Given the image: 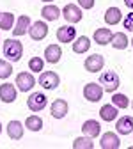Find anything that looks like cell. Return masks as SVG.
I'll use <instances>...</instances> for the list:
<instances>
[{"label":"cell","mask_w":133,"mask_h":149,"mask_svg":"<svg viewBox=\"0 0 133 149\" xmlns=\"http://www.w3.org/2000/svg\"><path fill=\"white\" fill-rule=\"evenodd\" d=\"M57 39L61 43H73L77 39V29L71 27V25L59 27V30H57Z\"/></svg>","instance_id":"9"},{"label":"cell","mask_w":133,"mask_h":149,"mask_svg":"<svg viewBox=\"0 0 133 149\" xmlns=\"http://www.w3.org/2000/svg\"><path fill=\"white\" fill-rule=\"evenodd\" d=\"M103 87L100 85V84H94V82H91V84H87L85 87H84V98L87 100V101H92V103H96V101H100L101 98H103Z\"/></svg>","instance_id":"4"},{"label":"cell","mask_w":133,"mask_h":149,"mask_svg":"<svg viewBox=\"0 0 133 149\" xmlns=\"http://www.w3.org/2000/svg\"><path fill=\"white\" fill-rule=\"evenodd\" d=\"M23 55V45L18 39H6L4 41V57H7L11 62H18Z\"/></svg>","instance_id":"1"},{"label":"cell","mask_w":133,"mask_h":149,"mask_svg":"<svg viewBox=\"0 0 133 149\" xmlns=\"http://www.w3.org/2000/svg\"><path fill=\"white\" fill-rule=\"evenodd\" d=\"M131 107H133V103H131Z\"/></svg>","instance_id":"37"},{"label":"cell","mask_w":133,"mask_h":149,"mask_svg":"<svg viewBox=\"0 0 133 149\" xmlns=\"http://www.w3.org/2000/svg\"><path fill=\"white\" fill-rule=\"evenodd\" d=\"M94 144L91 140V137H78L73 142V149H92Z\"/></svg>","instance_id":"27"},{"label":"cell","mask_w":133,"mask_h":149,"mask_svg":"<svg viewBox=\"0 0 133 149\" xmlns=\"http://www.w3.org/2000/svg\"><path fill=\"white\" fill-rule=\"evenodd\" d=\"M116 128H117V133H121V135H130V133L133 132V117H130V116L121 117V119L117 121Z\"/></svg>","instance_id":"17"},{"label":"cell","mask_w":133,"mask_h":149,"mask_svg":"<svg viewBox=\"0 0 133 149\" xmlns=\"http://www.w3.org/2000/svg\"><path fill=\"white\" fill-rule=\"evenodd\" d=\"M100 116L103 121L110 123V121H116L117 119V107L116 105H103L100 110Z\"/></svg>","instance_id":"21"},{"label":"cell","mask_w":133,"mask_h":149,"mask_svg":"<svg viewBox=\"0 0 133 149\" xmlns=\"http://www.w3.org/2000/svg\"><path fill=\"white\" fill-rule=\"evenodd\" d=\"M131 46H133V39H131Z\"/></svg>","instance_id":"36"},{"label":"cell","mask_w":133,"mask_h":149,"mask_svg":"<svg viewBox=\"0 0 133 149\" xmlns=\"http://www.w3.org/2000/svg\"><path fill=\"white\" fill-rule=\"evenodd\" d=\"M94 4H96V0H78V6L82 9H92Z\"/></svg>","instance_id":"32"},{"label":"cell","mask_w":133,"mask_h":149,"mask_svg":"<svg viewBox=\"0 0 133 149\" xmlns=\"http://www.w3.org/2000/svg\"><path fill=\"white\" fill-rule=\"evenodd\" d=\"M25 126L30 130V132H39L43 128V119L39 116H29L27 121H25Z\"/></svg>","instance_id":"25"},{"label":"cell","mask_w":133,"mask_h":149,"mask_svg":"<svg viewBox=\"0 0 133 149\" xmlns=\"http://www.w3.org/2000/svg\"><path fill=\"white\" fill-rule=\"evenodd\" d=\"M16 85H18V89H20L22 92H27V91H30L34 85H36V80H34V77H32V73H20L16 77Z\"/></svg>","instance_id":"10"},{"label":"cell","mask_w":133,"mask_h":149,"mask_svg":"<svg viewBox=\"0 0 133 149\" xmlns=\"http://www.w3.org/2000/svg\"><path fill=\"white\" fill-rule=\"evenodd\" d=\"M62 13H64L62 16L66 18L68 23H78V22H82V16H84L82 14V9L78 6H75V4H68Z\"/></svg>","instance_id":"6"},{"label":"cell","mask_w":133,"mask_h":149,"mask_svg":"<svg viewBox=\"0 0 133 149\" xmlns=\"http://www.w3.org/2000/svg\"><path fill=\"white\" fill-rule=\"evenodd\" d=\"M100 146H101V149H119V147H121V140H119V137H117L116 133L108 132V133L101 135Z\"/></svg>","instance_id":"12"},{"label":"cell","mask_w":133,"mask_h":149,"mask_svg":"<svg viewBox=\"0 0 133 149\" xmlns=\"http://www.w3.org/2000/svg\"><path fill=\"white\" fill-rule=\"evenodd\" d=\"M16 89H14V85H11V84H2L0 85V100H2L4 103H13L14 100H16Z\"/></svg>","instance_id":"15"},{"label":"cell","mask_w":133,"mask_h":149,"mask_svg":"<svg viewBox=\"0 0 133 149\" xmlns=\"http://www.w3.org/2000/svg\"><path fill=\"white\" fill-rule=\"evenodd\" d=\"M82 132H84L87 137L94 139V137H98V135L101 133V126H100V123H98V121L89 119V121H85V123L82 124Z\"/></svg>","instance_id":"14"},{"label":"cell","mask_w":133,"mask_h":149,"mask_svg":"<svg viewBox=\"0 0 133 149\" xmlns=\"http://www.w3.org/2000/svg\"><path fill=\"white\" fill-rule=\"evenodd\" d=\"M29 36L32 37L34 41L45 39V37L48 36V25L45 22H36V23H32L30 29H29Z\"/></svg>","instance_id":"7"},{"label":"cell","mask_w":133,"mask_h":149,"mask_svg":"<svg viewBox=\"0 0 133 149\" xmlns=\"http://www.w3.org/2000/svg\"><path fill=\"white\" fill-rule=\"evenodd\" d=\"M0 133H2V123H0Z\"/></svg>","instance_id":"34"},{"label":"cell","mask_w":133,"mask_h":149,"mask_svg":"<svg viewBox=\"0 0 133 149\" xmlns=\"http://www.w3.org/2000/svg\"><path fill=\"white\" fill-rule=\"evenodd\" d=\"M46 103H48V98L45 94H41V92H34L27 100V105L32 112H41L43 108H46Z\"/></svg>","instance_id":"5"},{"label":"cell","mask_w":133,"mask_h":149,"mask_svg":"<svg viewBox=\"0 0 133 149\" xmlns=\"http://www.w3.org/2000/svg\"><path fill=\"white\" fill-rule=\"evenodd\" d=\"M61 55H62V50H61L59 45H50L45 50V61L50 62V64H57L61 61Z\"/></svg>","instance_id":"13"},{"label":"cell","mask_w":133,"mask_h":149,"mask_svg":"<svg viewBox=\"0 0 133 149\" xmlns=\"http://www.w3.org/2000/svg\"><path fill=\"white\" fill-rule=\"evenodd\" d=\"M29 29H30V18H29L27 14H22L20 18H18V23L13 27V34H14L16 37H20V36H23Z\"/></svg>","instance_id":"16"},{"label":"cell","mask_w":133,"mask_h":149,"mask_svg":"<svg viewBox=\"0 0 133 149\" xmlns=\"http://www.w3.org/2000/svg\"><path fill=\"white\" fill-rule=\"evenodd\" d=\"M89 48H91V39H89L87 36L77 37V39H75V43H73V52H75V53H85Z\"/></svg>","instance_id":"22"},{"label":"cell","mask_w":133,"mask_h":149,"mask_svg":"<svg viewBox=\"0 0 133 149\" xmlns=\"http://www.w3.org/2000/svg\"><path fill=\"white\" fill-rule=\"evenodd\" d=\"M61 84V78H59V74L53 73V71H45L39 74V85L46 91H53L57 89Z\"/></svg>","instance_id":"3"},{"label":"cell","mask_w":133,"mask_h":149,"mask_svg":"<svg viewBox=\"0 0 133 149\" xmlns=\"http://www.w3.org/2000/svg\"><path fill=\"white\" fill-rule=\"evenodd\" d=\"M14 25V14L13 13H2L0 14V29L2 30H11Z\"/></svg>","instance_id":"26"},{"label":"cell","mask_w":133,"mask_h":149,"mask_svg":"<svg viewBox=\"0 0 133 149\" xmlns=\"http://www.w3.org/2000/svg\"><path fill=\"white\" fill-rule=\"evenodd\" d=\"M123 20V13L119 7H108L107 13H105V22L108 25H117L119 22Z\"/></svg>","instance_id":"20"},{"label":"cell","mask_w":133,"mask_h":149,"mask_svg":"<svg viewBox=\"0 0 133 149\" xmlns=\"http://www.w3.org/2000/svg\"><path fill=\"white\" fill-rule=\"evenodd\" d=\"M112 39V30L110 29H96L94 30V41L98 45H108Z\"/></svg>","instance_id":"23"},{"label":"cell","mask_w":133,"mask_h":149,"mask_svg":"<svg viewBox=\"0 0 133 149\" xmlns=\"http://www.w3.org/2000/svg\"><path fill=\"white\" fill-rule=\"evenodd\" d=\"M85 69L89 71V73H98V71H101L103 69V66H105V59H103V55H100V53H94V55H91V57H87L85 59Z\"/></svg>","instance_id":"8"},{"label":"cell","mask_w":133,"mask_h":149,"mask_svg":"<svg viewBox=\"0 0 133 149\" xmlns=\"http://www.w3.org/2000/svg\"><path fill=\"white\" fill-rule=\"evenodd\" d=\"M7 135L13 140H20L23 137V124L20 121H11L7 124Z\"/></svg>","instance_id":"18"},{"label":"cell","mask_w":133,"mask_h":149,"mask_svg":"<svg viewBox=\"0 0 133 149\" xmlns=\"http://www.w3.org/2000/svg\"><path fill=\"white\" fill-rule=\"evenodd\" d=\"M43 2H52V0H43Z\"/></svg>","instance_id":"35"},{"label":"cell","mask_w":133,"mask_h":149,"mask_svg":"<svg viewBox=\"0 0 133 149\" xmlns=\"http://www.w3.org/2000/svg\"><path fill=\"white\" fill-rule=\"evenodd\" d=\"M0 14H2V13H0Z\"/></svg>","instance_id":"38"},{"label":"cell","mask_w":133,"mask_h":149,"mask_svg":"<svg viewBox=\"0 0 133 149\" xmlns=\"http://www.w3.org/2000/svg\"><path fill=\"white\" fill-rule=\"evenodd\" d=\"M43 66H45V61H43L41 57H32V59L29 61V69H30V71L39 73V71H43Z\"/></svg>","instance_id":"29"},{"label":"cell","mask_w":133,"mask_h":149,"mask_svg":"<svg viewBox=\"0 0 133 149\" xmlns=\"http://www.w3.org/2000/svg\"><path fill=\"white\" fill-rule=\"evenodd\" d=\"M124 4H126L130 9H133V0H124Z\"/></svg>","instance_id":"33"},{"label":"cell","mask_w":133,"mask_h":149,"mask_svg":"<svg viewBox=\"0 0 133 149\" xmlns=\"http://www.w3.org/2000/svg\"><path fill=\"white\" fill-rule=\"evenodd\" d=\"M112 105H116L117 108H126L130 105V101H128L126 94H114L112 96Z\"/></svg>","instance_id":"28"},{"label":"cell","mask_w":133,"mask_h":149,"mask_svg":"<svg viewBox=\"0 0 133 149\" xmlns=\"http://www.w3.org/2000/svg\"><path fill=\"white\" fill-rule=\"evenodd\" d=\"M41 16L45 18L46 22H55L57 18L61 16V9L57 7V6H45L41 9Z\"/></svg>","instance_id":"24"},{"label":"cell","mask_w":133,"mask_h":149,"mask_svg":"<svg viewBox=\"0 0 133 149\" xmlns=\"http://www.w3.org/2000/svg\"><path fill=\"white\" fill-rule=\"evenodd\" d=\"M100 85H103V91L116 92L119 87V74L116 71H105L100 78Z\"/></svg>","instance_id":"2"},{"label":"cell","mask_w":133,"mask_h":149,"mask_svg":"<svg viewBox=\"0 0 133 149\" xmlns=\"http://www.w3.org/2000/svg\"><path fill=\"white\" fill-rule=\"evenodd\" d=\"M68 110H69L68 101H64V100H55V101L52 103V107H50V114H52V117H55V119H62V117H66Z\"/></svg>","instance_id":"11"},{"label":"cell","mask_w":133,"mask_h":149,"mask_svg":"<svg viewBox=\"0 0 133 149\" xmlns=\"http://www.w3.org/2000/svg\"><path fill=\"white\" fill-rule=\"evenodd\" d=\"M124 29L133 32V13H128L124 16Z\"/></svg>","instance_id":"31"},{"label":"cell","mask_w":133,"mask_h":149,"mask_svg":"<svg viewBox=\"0 0 133 149\" xmlns=\"http://www.w3.org/2000/svg\"><path fill=\"white\" fill-rule=\"evenodd\" d=\"M11 73H13L11 62H7V61H0V80H4V78L11 77Z\"/></svg>","instance_id":"30"},{"label":"cell","mask_w":133,"mask_h":149,"mask_svg":"<svg viewBox=\"0 0 133 149\" xmlns=\"http://www.w3.org/2000/svg\"><path fill=\"white\" fill-rule=\"evenodd\" d=\"M110 45L116 48V50H126L130 43H128V37H126L124 32H116V34H112Z\"/></svg>","instance_id":"19"}]
</instances>
